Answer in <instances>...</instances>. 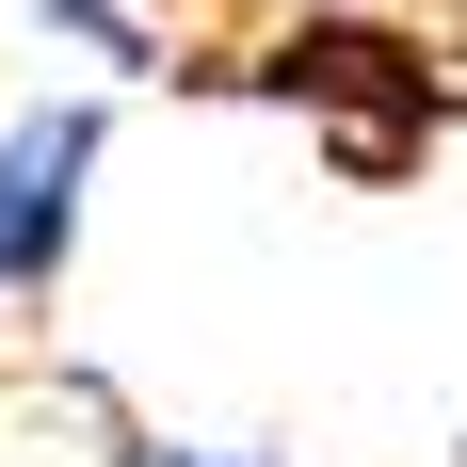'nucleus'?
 <instances>
[{"label":"nucleus","instance_id":"obj_2","mask_svg":"<svg viewBox=\"0 0 467 467\" xmlns=\"http://www.w3.org/2000/svg\"><path fill=\"white\" fill-rule=\"evenodd\" d=\"M97 145H113L97 97H16V113H0V306H48V290H65Z\"/></svg>","mask_w":467,"mask_h":467},{"label":"nucleus","instance_id":"obj_4","mask_svg":"<svg viewBox=\"0 0 467 467\" xmlns=\"http://www.w3.org/2000/svg\"><path fill=\"white\" fill-rule=\"evenodd\" d=\"M113 467H290V451H210V435H130Z\"/></svg>","mask_w":467,"mask_h":467},{"label":"nucleus","instance_id":"obj_5","mask_svg":"<svg viewBox=\"0 0 467 467\" xmlns=\"http://www.w3.org/2000/svg\"><path fill=\"white\" fill-rule=\"evenodd\" d=\"M451 467H467V451H451Z\"/></svg>","mask_w":467,"mask_h":467},{"label":"nucleus","instance_id":"obj_3","mask_svg":"<svg viewBox=\"0 0 467 467\" xmlns=\"http://www.w3.org/2000/svg\"><path fill=\"white\" fill-rule=\"evenodd\" d=\"M33 33H65V48H97L113 81H145V65H161V33H145L130 0H33Z\"/></svg>","mask_w":467,"mask_h":467},{"label":"nucleus","instance_id":"obj_1","mask_svg":"<svg viewBox=\"0 0 467 467\" xmlns=\"http://www.w3.org/2000/svg\"><path fill=\"white\" fill-rule=\"evenodd\" d=\"M242 81L275 97V113H306L323 130V161L338 178H403L435 130L467 113V81H451V48L420 33V16H387V0H306Z\"/></svg>","mask_w":467,"mask_h":467}]
</instances>
